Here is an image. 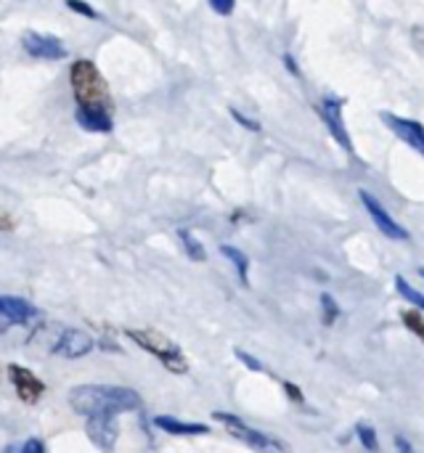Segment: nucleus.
<instances>
[{
	"label": "nucleus",
	"instance_id": "obj_1",
	"mask_svg": "<svg viewBox=\"0 0 424 453\" xmlns=\"http://www.w3.org/2000/svg\"><path fill=\"white\" fill-rule=\"evenodd\" d=\"M69 406L80 417H96V414H114L135 411L141 409V398L130 388L117 385H80L69 393Z\"/></svg>",
	"mask_w": 424,
	"mask_h": 453
},
{
	"label": "nucleus",
	"instance_id": "obj_2",
	"mask_svg": "<svg viewBox=\"0 0 424 453\" xmlns=\"http://www.w3.org/2000/svg\"><path fill=\"white\" fill-rule=\"evenodd\" d=\"M69 82L72 93L80 109H93V111H106L112 114V93L106 80L101 77L98 66L88 58H77L69 69Z\"/></svg>",
	"mask_w": 424,
	"mask_h": 453
},
{
	"label": "nucleus",
	"instance_id": "obj_3",
	"mask_svg": "<svg viewBox=\"0 0 424 453\" xmlns=\"http://www.w3.org/2000/svg\"><path fill=\"white\" fill-rule=\"evenodd\" d=\"M127 337L141 350H146L149 356H154L167 372H173V374H186L189 372V361H186L181 345L173 342L170 337L159 334L157 329H127Z\"/></svg>",
	"mask_w": 424,
	"mask_h": 453
},
{
	"label": "nucleus",
	"instance_id": "obj_4",
	"mask_svg": "<svg viewBox=\"0 0 424 453\" xmlns=\"http://www.w3.org/2000/svg\"><path fill=\"white\" fill-rule=\"evenodd\" d=\"M212 419L220 422L236 441L247 443L250 449H255L258 453H292V449H289L284 441H279V438H274V435H266V433H258V430L247 427V425H244L239 417H234V414L212 411Z\"/></svg>",
	"mask_w": 424,
	"mask_h": 453
},
{
	"label": "nucleus",
	"instance_id": "obj_5",
	"mask_svg": "<svg viewBox=\"0 0 424 453\" xmlns=\"http://www.w3.org/2000/svg\"><path fill=\"white\" fill-rule=\"evenodd\" d=\"M358 199H361L364 210L369 212L372 223H374V226L388 236V239H396V242H406V239H409V231H406L401 223H396V220H393V215L385 210V204H382L372 191L361 188V191H358Z\"/></svg>",
	"mask_w": 424,
	"mask_h": 453
},
{
	"label": "nucleus",
	"instance_id": "obj_6",
	"mask_svg": "<svg viewBox=\"0 0 424 453\" xmlns=\"http://www.w3.org/2000/svg\"><path fill=\"white\" fill-rule=\"evenodd\" d=\"M85 435L88 441L104 453H112L117 449V441H119V422L114 414H96V417H88V425H85Z\"/></svg>",
	"mask_w": 424,
	"mask_h": 453
},
{
	"label": "nucleus",
	"instance_id": "obj_7",
	"mask_svg": "<svg viewBox=\"0 0 424 453\" xmlns=\"http://www.w3.org/2000/svg\"><path fill=\"white\" fill-rule=\"evenodd\" d=\"M380 119L390 127V133H396L409 149H414L420 157H424V125L409 117H398L393 111H382Z\"/></svg>",
	"mask_w": 424,
	"mask_h": 453
},
{
	"label": "nucleus",
	"instance_id": "obj_8",
	"mask_svg": "<svg viewBox=\"0 0 424 453\" xmlns=\"http://www.w3.org/2000/svg\"><path fill=\"white\" fill-rule=\"evenodd\" d=\"M24 50L32 58H45V61H61L66 58V48L56 35H42V32H24L21 37Z\"/></svg>",
	"mask_w": 424,
	"mask_h": 453
},
{
	"label": "nucleus",
	"instance_id": "obj_9",
	"mask_svg": "<svg viewBox=\"0 0 424 453\" xmlns=\"http://www.w3.org/2000/svg\"><path fill=\"white\" fill-rule=\"evenodd\" d=\"M96 342L88 332L82 329H64L58 334V340L53 342L50 353L53 356H61V358H85L88 353H93Z\"/></svg>",
	"mask_w": 424,
	"mask_h": 453
},
{
	"label": "nucleus",
	"instance_id": "obj_10",
	"mask_svg": "<svg viewBox=\"0 0 424 453\" xmlns=\"http://www.w3.org/2000/svg\"><path fill=\"white\" fill-rule=\"evenodd\" d=\"M319 114H321V119L327 122V127H329V133L335 135V141H337L348 154H353V141H351L348 127H345V119H343V104H340L337 98H321Z\"/></svg>",
	"mask_w": 424,
	"mask_h": 453
},
{
	"label": "nucleus",
	"instance_id": "obj_11",
	"mask_svg": "<svg viewBox=\"0 0 424 453\" xmlns=\"http://www.w3.org/2000/svg\"><path fill=\"white\" fill-rule=\"evenodd\" d=\"M8 374H11V382H13V390L16 395L24 401V403H37L45 393V385L29 372V369H21L16 364L8 366Z\"/></svg>",
	"mask_w": 424,
	"mask_h": 453
},
{
	"label": "nucleus",
	"instance_id": "obj_12",
	"mask_svg": "<svg viewBox=\"0 0 424 453\" xmlns=\"http://www.w3.org/2000/svg\"><path fill=\"white\" fill-rule=\"evenodd\" d=\"M154 427H159V430L167 433V435H181V438H189V435H207V433H210L207 425H199V422H181V419H173V417H154Z\"/></svg>",
	"mask_w": 424,
	"mask_h": 453
},
{
	"label": "nucleus",
	"instance_id": "obj_13",
	"mask_svg": "<svg viewBox=\"0 0 424 453\" xmlns=\"http://www.w3.org/2000/svg\"><path fill=\"white\" fill-rule=\"evenodd\" d=\"M0 316L11 319L13 324H27L29 319L37 316V308L21 297H3L0 295Z\"/></svg>",
	"mask_w": 424,
	"mask_h": 453
},
{
	"label": "nucleus",
	"instance_id": "obj_14",
	"mask_svg": "<svg viewBox=\"0 0 424 453\" xmlns=\"http://www.w3.org/2000/svg\"><path fill=\"white\" fill-rule=\"evenodd\" d=\"M74 117H77V125L88 133H112V127H114L112 114H106V111H93V109L77 106Z\"/></svg>",
	"mask_w": 424,
	"mask_h": 453
},
{
	"label": "nucleus",
	"instance_id": "obj_15",
	"mask_svg": "<svg viewBox=\"0 0 424 453\" xmlns=\"http://www.w3.org/2000/svg\"><path fill=\"white\" fill-rule=\"evenodd\" d=\"M220 255H223V257H228V260L234 263V268H236V273H239L242 284L247 287V284H250V257H247L242 250L231 247V244H223V247H220Z\"/></svg>",
	"mask_w": 424,
	"mask_h": 453
},
{
	"label": "nucleus",
	"instance_id": "obj_16",
	"mask_svg": "<svg viewBox=\"0 0 424 453\" xmlns=\"http://www.w3.org/2000/svg\"><path fill=\"white\" fill-rule=\"evenodd\" d=\"M178 236H181V244H183L186 255H189L194 263H204V260H207V252H204L202 242H199L191 231H178Z\"/></svg>",
	"mask_w": 424,
	"mask_h": 453
},
{
	"label": "nucleus",
	"instance_id": "obj_17",
	"mask_svg": "<svg viewBox=\"0 0 424 453\" xmlns=\"http://www.w3.org/2000/svg\"><path fill=\"white\" fill-rule=\"evenodd\" d=\"M396 289H398V295H401L412 308H417V311H422L424 313V295L422 292H417L404 276H396Z\"/></svg>",
	"mask_w": 424,
	"mask_h": 453
},
{
	"label": "nucleus",
	"instance_id": "obj_18",
	"mask_svg": "<svg viewBox=\"0 0 424 453\" xmlns=\"http://www.w3.org/2000/svg\"><path fill=\"white\" fill-rule=\"evenodd\" d=\"M356 435H358V441H361V446L366 449L369 453H377L380 451V441H377V430L369 425V422H358L356 425Z\"/></svg>",
	"mask_w": 424,
	"mask_h": 453
},
{
	"label": "nucleus",
	"instance_id": "obj_19",
	"mask_svg": "<svg viewBox=\"0 0 424 453\" xmlns=\"http://www.w3.org/2000/svg\"><path fill=\"white\" fill-rule=\"evenodd\" d=\"M401 319H404V324L420 337L424 342V316H422V311H404L401 313Z\"/></svg>",
	"mask_w": 424,
	"mask_h": 453
},
{
	"label": "nucleus",
	"instance_id": "obj_20",
	"mask_svg": "<svg viewBox=\"0 0 424 453\" xmlns=\"http://www.w3.org/2000/svg\"><path fill=\"white\" fill-rule=\"evenodd\" d=\"M321 311H324V324L332 326L340 319V305L332 295H321Z\"/></svg>",
	"mask_w": 424,
	"mask_h": 453
},
{
	"label": "nucleus",
	"instance_id": "obj_21",
	"mask_svg": "<svg viewBox=\"0 0 424 453\" xmlns=\"http://www.w3.org/2000/svg\"><path fill=\"white\" fill-rule=\"evenodd\" d=\"M66 8H72L74 13H80V16H85V19H101V13L93 8V5H88V3H82V0H66Z\"/></svg>",
	"mask_w": 424,
	"mask_h": 453
},
{
	"label": "nucleus",
	"instance_id": "obj_22",
	"mask_svg": "<svg viewBox=\"0 0 424 453\" xmlns=\"http://www.w3.org/2000/svg\"><path fill=\"white\" fill-rule=\"evenodd\" d=\"M210 8L220 16H231L236 8V0H210Z\"/></svg>",
	"mask_w": 424,
	"mask_h": 453
},
{
	"label": "nucleus",
	"instance_id": "obj_23",
	"mask_svg": "<svg viewBox=\"0 0 424 453\" xmlns=\"http://www.w3.org/2000/svg\"><path fill=\"white\" fill-rule=\"evenodd\" d=\"M234 353H236V358H239V361H242L244 366H250L252 372H263V369H266V366H263V364H260L258 358H252V356H250L247 350H239V348H236Z\"/></svg>",
	"mask_w": 424,
	"mask_h": 453
},
{
	"label": "nucleus",
	"instance_id": "obj_24",
	"mask_svg": "<svg viewBox=\"0 0 424 453\" xmlns=\"http://www.w3.org/2000/svg\"><path fill=\"white\" fill-rule=\"evenodd\" d=\"M21 453H45V446H42L37 438H32V441H27V443L21 446Z\"/></svg>",
	"mask_w": 424,
	"mask_h": 453
},
{
	"label": "nucleus",
	"instance_id": "obj_25",
	"mask_svg": "<svg viewBox=\"0 0 424 453\" xmlns=\"http://www.w3.org/2000/svg\"><path fill=\"white\" fill-rule=\"evenodd\" d=\"M284 390H287V395H289L295 403H303V393H300V388H297V385H292V382H284Z\"/></svg>",
	"mask_w": 424,
	"mask_h": 453
},
{
	"label": "nucleus",
	"instance_id": "obj_26",
	"mask_svg": "<svg viewBox=\"0 0 424 453\" xmlns=\"http://www.w3.org/2000/svg\"><path fill=\"white\" fill-rule=\"evenodd\" d=\"M396 449H398V453H417L414 451V446H412L404 435H398V438H396Z\"/></svg>",
	"mask_w": 424,
	"mask_h": 453
},
{
	"label": "nucleus",
	"instance_id": "obj_27",
	"mask_svg": "<svg viewBox=\"0 0 424 453\" xmlns=\"http://www.w3.org/2000/svg\"><path fill=\"white\" fill-rule=\"evenodd\" d=\"M231 114H234V117H236V119H239V122L247 127V130H260V125H258V122H252V119H247L244 114H239V111H231Z\"/></svg>",
	"mask_w": 424,
	"mask_h": 453
},
{
	"label": "nucleus",
	"instance_id": "obj_28",
	"mask_svg": "<svg viewBox=\"0 0 424 453\" xmlns=\"http://www.w3.org/2000/svg\"><path fill=\"white\" fill-rule=\"evenodd\" d=\"M0 228L11 231V228H13V220H11V218H5V215H0Z\"/></svg>",
	"mask_w": 424,
	"mask_h": 453
},
{
	"label": "nucleus",
	"instance_id": "obj_29",
	"mask_svg": "<svg viewBox=\"0 0 424 453\" xmlns=\"http://www.w3.org/2000/svg\"><path fill=\"white\" fill-rule=\"evenodd\" d=\"M417 35H424V27H420V29H417ZM424 42V40H422Z\"/></svg>",
	"mask_w": 424,
	"mask_h": 453
},
{
	"label": "nucleus",
	"instance_id": "obj_30",
	"mask_svg": "<svg viewBox=\"0 0 424 453\" xmlns=\"http://www.w3.org/2000/svg\"><path fill=\"white\" fill-rule=\"evenodd\" d=\"M420 273H422V279H424V268H422V271H420Z\"/></svg>",
	"mask_w": 424,
	"mask_h": 453
}]
</instances>
